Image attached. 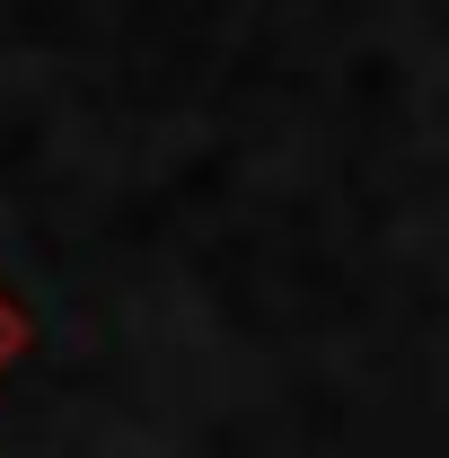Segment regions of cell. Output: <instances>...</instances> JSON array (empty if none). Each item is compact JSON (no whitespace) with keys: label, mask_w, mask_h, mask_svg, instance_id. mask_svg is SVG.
Masks as SVG:
<instances>
[{"label":"cell","mask_w":449,"mask_h":458,"mask_svg":"<svg viewBox=\"0 0 449 458\" xmlns=\"http://www.w3.org/2000/svg\"><path fill=\"white\" fill-rule=\"evenodd\" d=\"M18 344H27V318H18V300H9V291H0V370H9V361H18Z\"/></svg>","instance_id":"6da1fadb"}]
</instances>
